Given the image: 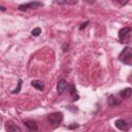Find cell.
<instances>
[{
    "label": "cell",
    "instance_id": "e0dca14e",
    "mask_svg": "<svg viewBox=\"0 0 132 132\" xmlns=\"http://www.w3.org/2000/svg\"><path fill=\"white\" fill-rule=\"evenodd\" d=\"M68 48H69V43H63V45H62V50H63V52H64V53L67 52Z\"/></svg>",
    "mask_w": 132,
    "mask_h": 132
},
{
    "label": "cell",
    "instance_id": "ba28073f",
    "mask_svg": "<svg viewBox=\"0 0 132 132\" xmlns=\"http://www.w3.org/2000/svg\"><path fill=\"white\" fill-rule=\"evenodd\" d=\"M114 126H116L119 130H121V131H123V132H126V131L129 130V124H128L125 120H123V119L117 120V121L114 122Z\"/></svg>",
    "mask_w": 132,
    "mask_h": 132
},
{
    "label": "cell",
    "instance_id": "6da1fadb",
    "mask_svg": "<svg viewBox=\"0 0 132 132\" xmlns=\"http://www.w3.org/2000/svg\"><path fill=\"white\" fill-rule=\"evenodd\" d=\"M119 60L126 65H130L131 60H132V47H130V46L124 47L123 51L119 55Z\"/></svg>",
    "mask_w": 132,
    "mask_h": 132
},
{
    "label": "cell",
    "instance_id": "9c48e42d",
    "mask_svg": "<svg viewBox=\"0 0 132 132\" xmlns=\"http://www.w3.org/2000/svg\"><path fill=\"white\" fill-rule=\"evenodd\" d=\"M67 90L69 91V94H70V96H71V98H72V99H71L72 101H77V100L79 99V95H78V93H77V91H76V88H75V86H74L73 84H69Z\"/></svg>",
    "mask_w": 132,
    "mask_h": 132
},
{
    "label": "cell",
    "instance_id": "5b68a950",
    "mask_svg": "<svg viewBox=\"0 0 132 132\" xmlns=\"http://www.w3.org/2000/svg\"><path fill=\"white\" fill-rule=\"evenodd\" d=\"M5 130H6V132H22L21 128L16 124H14V122L11 121V120L6 121V123H5Z\"/></svg>",
    "mask_w": 132,
    "mask_h": 132
},
{
    "label": "cell",
    "instance_id": "2e32d148",
    "mask_svg": "<svg viewBox=\"0 0 132 132\" xmlns=\"http://www.w3.org/2000/svg\"><path fill=\"white\" fill-rule=\"evenodd\" d=\"M89 23H90L89 21H86L85 23L80 24V26H79V30H80V31H81V30H84V29H85V28H86V27H87V26L89 25Z\"/></svg>",
    "mask_w": 132,
    "mask_h": 132
},
{
    "label": "cell",
    "instance_id": "8fae6325",
    "mask_svg": "<svg viewBox=\"0 0 132 132\" xmlns=\"http://www.w3.org/2000/svg\"><path fill=\"white\" fill-rule=\"evenodd\" d=\"M31 86H32L33 88H35L36 90H38V91H43L44 88H45L44 82H43L42 80H38V79L32 80V81H31Z\"/></svg>",
    "mask_w": 132,
    "mask_h": 132
},
{
    "label": "cell",
    "instance_id": "d6986e66",
    "mask_svg": "<svg viewBox=\"0 0 132 132\" xmlns=\"http://www.w3.org/2000/svg\"><path fill=\"white\" fill-rule=\"evenodd\" d=\"M0 9H1V11H5L6 10V8L4 6H0Z\"/></svg>",
    "mask_w": 132,
    "mask_h": 132
},
{
    "label": "cell",
    "instance_id": "7a4b0ae2",
    "mask_svg": "<svg viewBox=\"0 0 132 132\" xmlns=\"http://www.w3.org/2000/svg\"><path fill=\"white\" fill-rule=\"evenodd\" d=\"M47 121L50 122V124L54 127L57 128L61 125V123L63 122V113L60 111L57 112H52L47 116Z\"/></svg>",
    "mask_w": 132,
    "mask_h": 132
},
{
    "label": "cell",
    "instance_id": "30bf717a",
    "mask_svg": "<svg viewBox=\"0 0 132 132\" xmlns=\"http://www.w3.org/2000/svg\"><path fill=\"white\" fill-rule=\"evenodd\" d=\"M23 124H24V125L28 128V130L31 131V132H35V131L38 130V125H37V123H36L35 121H33V120H25V121L23 122Z\"/></svg>",
    "mask_w": 132,
    "mask_h": 132
},
{
    "label": "cell",
    "instance_id": "4fadbf2b",
    "mask_svg": "<svg viewBox=\"0 0 132 132\" xmlns=\"http://www.w3.org/2000/svg\"><path fill=\"white\" fill-rule=\"evenodd\" d=\"M56 4H60V5H66V4H69V5H73V4H76L77 1L75 0H72V1H55Z\"/></svg>",
    "mask_w": 132,
    "mask_h": 132
},
{
    "label": "cell",
    "instance_id": "9a60e30c",
    "mask_svg": "<svg viewBox=\"0 0 132 132\" xmlns=\"http://www.w3.org/2000/svg\"><path fill=\"white\" fill-rule=\"evenodd\" d=\"M40 33H41V29L39 28V27H36V28H34L32 31H31V34L33 35V36H39L40 35Z\"/></svg>",
    "mask_w": 132,
    "mask_h": 132
},
{
    "label": "cell",
    "instance_id": "5bb4252c",
    "mask_svg": "<svg viewBox=\"0 0 132 132\" xmlns=\"http://www.w3.org/2000/svg\"><path fill=\"white\" fill-rule=\"evenodd\" d=\"M22 84H23V80H22V79H19V80H18V86H16L15 89H13V90L11 91V94H18V93L21 91Z\"/></svg>",
    "mask_w": 132,
    "mask_h": 132
},
{
    "label": "cell",
    "instance_id": "277c9868",
    "mask_svg": "<svg viewBox=\"0 0 132 132\" xmlns=\"http://www.w3.org/2000/svg\"><path fill=\"white\" fill-rule=\"evenodd\" d=\"M43 3L42 2H38V1H33V2H28V3H23L20 4L18 6V9L21 11H26L28 9H36L39 7H42Z\"/></svg>",
    "mask_w": 132,
    "mask_h": 132
},
{
    "label": "cell",
    "instance_id": "7c38bea8",
    "mask_svg": "<svg viewBox=\"0 0 132 132\" xmlns=\"http://www.w3.org/2000/svg\"><path fill=\"white\" fill-rule=\"evenodd\" d=\"M119 95H120L122 98H124V99H128V98H130L131 95H132V89H131V88H125V89H123V90L120 91Z\"/></svg>",
    "mask_w": 132,
    "mask_h": 132
},
{
    "label": "cell",
    "instance_id": "52a82bcc",
    "mask_svg": "<svg viewBox=\"0 0 132 132\" xmlns=\"http://www.w3.org/2000/svg\"><path fill=\"white\" fill-rule=\"evenodd\" d=\"M122 103V100L119 99L114 94H110L108 97H107V105L110 106V107H114V106H118Z\"/></svg>",
    "mask_w": 132,
    "mask_h": 132
},
{
    "label": "cell",
    "instance_id": "ac0fdd59",
    "mask_svg": "<svg viewBox=\"0 0 132 132\" xmlns=\"http://www.w3.org/2000/svg\"><path fill=\"white\" fill-rule=\"evenodd\" d=\"M78 127V124H75V125H71V126H68L67 128L68 129H75V128H77Z\"/></svg>",
    "mask_w": 132,
    "mask_h": 132
},
{
    "label": "cell",
    "instance_id": "8992f818",
    "mask_svg": "<svg viewBox=\"0 0 132 132\" xmlns=\"http://www.w3.org/2000/svg\"><path fill=\"white\" fill-rule=\"evenodd\" d=\"M68 85L69 84L67 82V80L65 78H60L58 80V84H57V92H58V95H62L66 91V89L68 88Z\"/></svg>",
    "mask_w": 132,
    "mask_h": 132
},
{
    "label": "cell",
    "instance_id": "3957f363",
    "mask_svg": "<svg viewBox=\"0 0 132 132\" xmlns=\"http://www.w3.org/2000/svg\"><path fill=\"white\" fill-rule=\"evenodd\" d=\"M132 34V29L130 27H124L119 31V40L121 42H129Z\"/></svg>",
    "mask_w": 132,
    "mask_h": 132
}]
</instances>
